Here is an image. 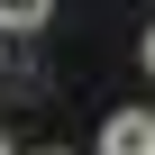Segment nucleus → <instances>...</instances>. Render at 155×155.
<instances>
[{"label":"nucleus","instance_id":"obj_4","mask_svg":"<svg viewBox=\"0 0 155 155\" xmlns=\"http://www.w3.org/2000/svg\"><path fill=\"white\" fill-rule=\"evenodd\" d=\"M0 73H9V37H0Z\"/></svg>","mask_w":155,"mask_h":155},{"label":"nucleus","instance_id":"obj_6","mask_svg":"<svg viewBox=\"0 0 155 155\" xmlns=\"http://www.w3.org/2000/svg\"><path fill=\"white\" fill-rule=\"evenodd\" d=\"M46 155H55V146H46Z\"/></svg>","mask_w":155,"mask_h":155},{"label":"nucleus","instance_id":"obj_1","mask_svg":"<svg viewBox=\"0 0 155 155\" xmlns=\"http://www.w3.org/2000/svg\"><path fill=\"white\" fill-rule=\"evenodd\" d=\"M101 155H155V110H110Z\"/></svg>","mask_w":155,"mask_h":155},{"label":"nucleus","instance_id":"obj_2","mask_svg":"<svg viewBox=\"0 0 155 155\" xmlns=\"http://www.w3.org/2000/svg\"><path fill=\"white\" fill-rule=\"evenodd\" d=\"M55 18V0H0V37H37Z\"/></svg>","mask_w":155,"mask_h":155},{"label":"nucleus","instance_id":"obj_3","mask_svg":"<svg viewBox=\"0 0 155 155\" xmlns=\"http://www.w3.org/2000/svg\"><path fill=\"white\" fill-rule=\"evenodd\" d=\"M146 73H155V28H146Z\"/></svg>","mask_w":155,"mask_h":155},{"label":"nucleus","instance_id":"obj_5","mask_svg":"<svg viewBox=\"0 0 155 155\" xmlns=\"http://www.w3.org/2000/svg\"><path fill=\"white\" fill-rule=\"evenodd\" d=\"M0 155H9V128H0Z\"/></svg>","mask_w":155,"mask_h":155}]
</instances>
